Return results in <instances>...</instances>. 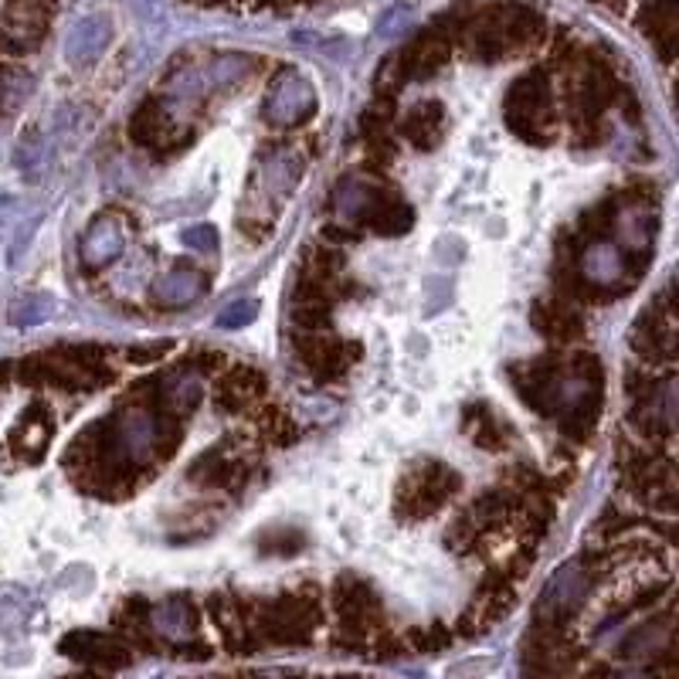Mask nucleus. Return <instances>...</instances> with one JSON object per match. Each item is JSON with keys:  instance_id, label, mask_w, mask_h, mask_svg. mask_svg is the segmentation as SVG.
<instances>
[{"instance_id": "2eb2a0df", "label": "nucleus", "mask_w": 679, "mask_h": 679, "mask_svg": "<svg viewBox=\"0 0 679 679\" xmlns=\"http://www.w3.org/2000/svg\"><path fill=\"white\" fill-rule=\"evenodd\" d=\"M204 286H207V278H204L197 268H170L166 275H160V278L153 282L150 296H153V303L163 306V310H178V306L194 303V300L204 293Z\"/></svg>"}, {"instance_id": "6e6552de", "label": "nucleus", "mask_w": 679, "mask_h": 679, "mask_svg": "<svg viewBox=\"0 0 679 679\" xmlns=\"http://www.w3.org/2000/svg\"><path fill=\"white\" fill-rule=\"evenodd\" d=\"M316 112V95L300 75H278L265 99V120L272 126H300Z\"/></svg>"}, {"instance_id": "ddd939ff", "label": "nucleus", "mask_w": 679, "mask_h": 679, "mask_svg": "<svg viewBox=\"0 0 679 679\" xmlns=\"http://www.w3.org/2000/svg\"><path fill=\"white\" fill-rule=\"evenodd\" d=\"M112 626H116V636L133 649V652H160V639L153 632V608L146 598H126L116 615H112Z\"/></svg>"}, {"instance_id": "b1692460", "label": "nucleus", "mask_w": 679, "mask_h": 679, "mask_svg": "<svg viewBox=\"0 0 679 679\" xmlns=\"http://www.w3.org/2000/svg\"><path fill=\"white\" fill-rule=\"evenodd\" d=\"M405 649L415 652V656H428V652H442L445 646H452V632L435 621V626H418V629H408L405 636Z\"/></svg>"}, {"instance_id": "412c9836", "label": "nucleus", "mask_w": 679, "mask_h": 679, "mask_svg": "<svg viewBox=\"0 0 679 679\" xmlns=\"http://www.w3.org/2000/svg\"><path fill=\"white\" fill-rule=\"evenodd\" d=\"M463 428H466V435H469L479 448H489V452H499V448H506V442H509L506 428L499 425V418H496L486 405H469V408L463 412Z\"/></svg>"}, {"instance_id": "423d86ee", "label": "nucleus", "mask_w": 679, "mask_h": 679, "mask_svg": "<svg viewBox=\"0 0 679 679\" xmlns=\"http://www.w3.org/2000/svg\"><path fill=\"white\" fill-rule=\"evenodd\" d=\"M296 357L316 381L326 384L347 374V367L361 357V347H354L351 340H336L326 333H303L296 340Z\"/></svg>"}, {"instance_id": "f8f14e48", "label": "nucleus", "mask_w": 679, "mask_h": 679, "mask_svg": "<svg viewBox=\"0 0 679 679\" xmlns=\"http://www.w3.org/2000/svg\"><path fill=\"white\" fill-rule=\"evenodd\" d=\"M130 136L143 150H174L178 146V140H174L178 126L166 116V109L156 95H150L136 105V112L130 116Z\"/></svg>"}, {"instance_id": "9b49d317", "label": "nucleus", "mask_w": 679, "mask_h": 679, "mask_svg": "<svg viewBox=\"0 0 679 679\" xmlns=\"http://www.w3.org/2000/svg\"><path fill=\"white\" fill-rule=\"evenodd\" d=\"M530 320H534V330L550 340L554 347H571L585 336V320L581 313L560 296H550V300H537L534 310H530Z\"/></svg>"}, {"instance_id": "f03ea898", "label": "nucleus", "mask_w": 679, "mask_h": 679, "mask_svg": "<svg viewBox=\"0 0 679 679\" xmlns=\"http://www.w3.org/2000/svg\"><path fill=\"white\" fill-rule=\"evenodd\" d=\"M330 611L336 618L333 646L340 652H367V642L374 632L387 629V611L381 595L371 588V581L357 575H340L330 585Z\"/></svg>"}, {"instance_id": "6ab92c4d", "label": "nucleus", "mask_w": 679, "mask_h": 679, "mask_svg": "<svg viewBox=\"0 0 679 679\" xmlns=\"http://www.w3.org/2000/svg\"><path fill=\"white\" fill-rule=\"evenodd\" d=\"M109 34H112V28H109V21L105 18H89V21H82V24H75V31L69 34V62L72 65H92L99 54L105 51V44H109Z\"/></svg>"}, {"instance_id": "f3484780", "label": "nucleus", "mask_w": 679, "mask_h": 679, "mask_svg": "<svg viewBox=\"0 0 679 679\" xmlns=\"http://www.w3.org/2000/svg\"><path fill=\"white\" fill-rule=\"evenodd\" d=\"M188 479H194L197 486H211V489H239L242 479H249L245 473V463L239 459H229L221 448H207L204 456L188 469Z\"/></svg>"}, {"instance_id": "39448f33", "label": "nucleus", "mask_w": 679, "mask_h": 679, "mask_svg": "<svg viewBox=\"0 0 679 679\" xmlns=\"http://www.w3.org/2000/svg\"><path fill=\"white\" fill-rule=\"evenodd\" d=\"M591 585V568L588 560H575L568 568H560L544 598L534 608V621H547V626H571V618L588 598Z\"/></svg>"}, {"instance_id": "a878e982", "label": "nucleus", "mask_w": 679, "mask_h": 679, "mask_svg": "<svg viewBox=\"0 0 679 679\" xmlns=\"http://www.w3.org/2000/svg\"><path fill=\"white\" fill-rule=\"evenodd\" d=\"M402 85H405L402 62H398V54H391V59H384V62L377 65L374 89H377V95H391V99H394V92H398Z\"/></svg>"}, {"instance_id": "4be33fe9", "label": "nucleus", "mask_w": 679, "mask_h": 679, "mask_svg": "<svg viewBox=\"0 0 679 679\" xmlns=\"http://www.w3.org/2000/svg\"><path fill=\"white\" fill-rule=\"evenodd\" d=\"M221 387L235 391L239 398H245L249 405H255L262 394H265V377H262V371L252 367V364H232V367L221 371Z\"/></svg>"}, {"instance_id": "2f4dec72", "label": "nucleus", "mask_w": 679, "mask_h": 679, "mask_svg": "<svg viewBox=\"0 0 679 679\" xmlns=\"http://www.w3.org/2000/svg\"><path fill=\"white\" fill-rule=\"evenodd\" d=\"M170 652H174L178 659H194V662L211 659V646H204V642H194V646H174Z\"/></svg>"}, {"instance_id": "72a5a7b5", "label": "nucleus", "mask_w": 679, "mask_h": 679, "mask_svg": "<svg viewBox=\"0 0 679 679\" xmlns=\"http://www.w3.org/2000/svg\"><path fill=\"white\" fill-rule=\"evenodd\" d=\"M62 679H109V672H99V669H82V672H72V676H62Z\"/></svg>"}, {"instance_id": "c85d7f7f", "label": "nucleus", "mask_w": 679, "mask_h": 679, "mask_svg": "<svg viewBox=\"0 0 679 679\" xmlns=\"http://www.w3.org/2000/svg\"><path fill=\"white\" fill-rule=\"evenodd\" d=\"M170 351H174V344H170V340H163V344H150V347H133V351H126V361L136 364V367H143V364L163 361Z\"/></svg>"}, {"instance_id": "a211bd4d", "label": "nucleus", "mask_w": 679, "mask_h": 679, "mask_svg": "<svg viewBox=\"0 0 679 679\" xmlns=\"http://www.w3.org/2000/svg\"><path fill=\"white\" fill-rule=\"evenodd\" d=\"M642 34L659 48L662 62L672 65L676 59V0H649L639 18Z\"/></svg>"}, {"instance_id": "dca6fc26", "label": "nucleus", "mask_w": 679, "mask_h": 679, "mask_svg": "<svg viewBox=\"0 0 679 679\" xmlns=\"http://www.w3.org/2000/svg\"><path fill=\"white\" fill-rule=\"evenodd\" d=\"M445 133V105L428 99V102H418L405 112L402 120V136L418 146V150H435V143L442 140Z\"/></svg>"}, {"instance_id": "7ed1b4c3", "label": "nucleus", "mask_w": 679, "mask_h": 679, "mask_svg": "<svg viewBox=\"0 0 679 679\" xmlns=\"http://www.w3.org/2000/svg\"><path fill=\"white\" fill-rule=\"evenodd\" d=\"M506 126L514 130L524 143L544 146L554 140L557 130V102H554V89L544 69H534L527 75H520L506 92Z\"/></svg>"}, {"instance_id": "5701e85b", "label": "nucleus", "mask_w": 679, "mask_h": 679, "mask_svg": "<svg viewBox=\"0 0 679 679\" xmlns=\"http://www.w3.org/2000/svg\"><path fill=\"white\" fill-rule=\"evenodd\" d=\"M54 310H59V303H54L48 293H28L11 306V323L14 326H34V323H44Z\"/></svg>"}, {"instance_id": "cd10ccee", "label": "nucleus", "mask_w": 679, "mask_h": 679, "mask_svg": "<svg viewBox=\"0 0 679 679\" xmlns=\"http://www.w3.org/2000/svg\"><path fill=\"white\" fill-rule=\"evenodd\" d=\"M184 245L194 249V252L211 255V252H217V232L211 229V224H197V229H188V232H184Z\"/></svg>"}, {"instance_id": "9d476101", "label": "nucleus", "mask_w": 679, "mask_h": 679, "mask_svg": "<svg viewBox=\"0 0 679 679\" xmlns=\"http://www.w3.org/2000/svg\"><path fill=\"white\" fill-rule=\"evenodd\" d=\"M354 217H357V224H364V229H371L384 239L408 235V229L415 224V211L398 194L381 191V188H371L367 201L361 204V211Z\"/></svg>"}, {"instance_id": "0eeeda50", "label": "nucleus", "mask_w": 679, "mask_h": 679, "mask_svg": "<svg viewBox=\"0 0 679 679\" xmlns=\"http://www.w3.org/2000/svg\"><path fill=\"white\" fill-rule=\"evenodd\" d=\"M62 652L75 662H82L85 669H99V672H120L133 662V649L120 639V636H109V632H69L62 639Z\"/></svg>"}, {"instance_id": "7c9ffc66", "label": "nucleus", "mask_w": 679, "mask_h": 679, "mask_svg": "<svg viewBox=\"0 0 679 679\" xmlns=\"http://www.w3.org/2000/svg\"><path fill=\"white\" fill-rule=\"evenodd\" d=\"M224 367H229V361H224V354H217V351H201V354H194V371H197V374H221Z\"/></svg>"}, {"instance_id": "1a4fd4ad", "label": "nucleus", "mask_w": 679, "mask_h": 679, "mask_svg": "<svg viewBox=\"0 0 679 679\" xmlns=\"http://www.w3.org/2000/svg\"><path fill=\"white\" fill-rule=\"evenodd\" d=\"M452 48H456V44H452L435 24L425 28V31H418V34L405 44V51L398 54L402 72H405V82H425V79L438 75V72L452 62Z\"/></svg>"}, {"instance_id": "473e14b6", "label": "nucleus", "mask_w": 679, "mask_h": 679, "mask_svg": "<svg viewBox=\"0 0 679 679\" xmlns=\"http://www.w3.org/2000/svg\"><path fill=\"white\" fill-rule=\"evenodd\" d=\"M361 235L357 232H347V229H336V224H326V229H323V242H357Z\"/></svg>"}, {"instance_id": "4468645a", "label": "nucleus", "mask_w": 679, "mask_h": 679, "mask_svg": "<svg viewBox=\"0 0 679 679\" xmlns=\"http://www.w3.org/2000/svg\"><path fill=\"white\" fill-rule=\"evenodd\" d=\"M123 245H126V239H123V232H120L116 217L99 214V217L89 224V229H85V235H82L79 255H82L85 265L99 268V265H105V262H112V259H120Z\"/></svg>"}, {"instance_id": "f257e3e1", "label": "nucleus", "mask_w": 679, "mask_h": 679, "mask_svg": "<svg viewBox=\"0 0 679 679\" xmlns=\"http://www.w3.org/2000/svg\"><path fill=\"white\" fill-rule=\"evenodd\" d=\"M323 615H326V591L310 581V585H300L296 591H282L275 598H255L252 632L259 646L296 649L316 639Z\"/></svg>"}, {"instance_id": "aec40b11", "label": "nucleus", "mask_w": 679, "mask_h": 679, "mask_svg": "<svg viewBox=\"0 0 679 679\" xmlns=\"http://www.w3.org/2000/svg\"><path fill=\"white\" fill-rule=\"evenodd\" d=\"M598 415H601V387H591V391L581 394L575 405H568L557 415L560 432L568 435L571 442H588L595 425H598Z\"/></svg>"}, {"instance_id": "bb28decb", "label": "nucleus", "mask_w": 679, "mask_h": 679, "mask_svg": "<svg viewBox=\"0 0 679 679\" xmlns=\"http://www.w3.org/2000/svg\"><path fill=\"white\" fill-rule=\"evenodd\" d=\"M259 547L265 554H296L303 547V534L300 530H265L259 537Z\"/></svg>"}, {"instance_id": "393cba45", "label": "nucleus", "mask_w": 679, "mask_h": 679, "mask_svg": "<svg viewBox=\"0 0 679 679\" xmlns=\"http://www.w3.org/2000/svg\"><path fill=\"white\" fill-rule=\"evenodd\" d=\"M330 313H333L330 303H320V300H293V323H296L303 333H326V330H330Z\"/></svg>"}, {"instance_id": "c756f323", "label": "nucleus", "mask_w": 679, "mask_h": 679, "mask_svg": "<svg viewBox=\"0 0 679 679\" xmlns=\"http://www.w3.org/2000/svg\"><path fill=\"white\" fill-rule=\"evenodd\" d=\"M259 313V306L255 303H239V306H232L229 313L221 316V326L224 330H235V326H245V323H252V316Z\"/></svg>"}, {"instance_id": "f704fd0d", "label": "nucleus", "mask_w": 679, "mask_h": 679, "mask_svg": "<svg viewBox=\"0 0 679 679\" xmlns=\"http://www.w3.org/2000/svg\"><path fill=\"white\" fill-rule=\"evenodd\" d=\"M595 4H608V8H621V0H595Z\"/></svg>"}, {"instance_id": "20e7f679", "label": "nucleus", "mask_w": 679, "mask_h": 679, "mask_svg": "<svg viewBox=\"0 0 679 679\" xmlns=\"http://www.w3.org/2000/svg\"><path fill=\"white\" fill-rule=\"evenodd\" d=\"M463 479L459 473L438 463V459H418L398 483L394 493V506H398V517L408 524L428 520L435 509H442L452 496L459 493Z\"/></svg>"}]
</instances>
